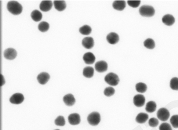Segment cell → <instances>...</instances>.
<instances>
[{"label": "cell", "mask_w": 178, "mask_h": 130, "mask_svg": "<svg viewBox=\"0 0 178 130\" xmlns=\"http://www.w3.org/2000/svg\"><path fill=\"white\" fill-rule=\"evenodd\" d=\"M8 11L14 15H19L21 13L22 7L21 5L16 1H9L7 4Z\"/></svg>", "instance_id": "6da1fadb"}, {"label": "cell", "mask_w": 178, "mask_h": 130, "mask_svg": "<svg viewBox=\"0 0 178 130\" xmlns=\"http://www.w3.org/2000/svg\"><path fill=\"white\" fill-rule=\"evenodd\" d=\"M107 83L112 86H115L118 84L120 81L117 75L112 72H110L104 78Z\"/></svg>", "instance_id": "7a4b0ae2"}, {"label": "cell", "mask_w": 178, "mask_h": 130, "mask_svg": "<svg viewBox=\"0 0 178 130\" xmlns=\"http://www.w3.org/2000/svg\"><path fill=\"white\" fill-rule=\"evenodd\" d=\"M139 12L142 16L150 17L154 16L155 13V10L151 6L143 5L139 9Z\"/></svg>", "instance_id": "3957f363"}, {"label": "cell", "mask_w": 178, "mask_h": 130, "mask_svg": "<svg viewBox=\"0 0 178 130\" xmlns=\"http://www.w3.org/2000/svg\"><path fill=\"white\" fill-rule=\"evenodd\" d=\"M87 121L92 126L97 125L101 121V116L98 112H94L90 114L87 117Z\"/></svg>", "instance_id": "277c9868"}, {"label": "cell", "mask_w": 178, "mask_h": 130, "mask_svg": "<svg viewBox=\"0 0 178 130\" xmlns=\"http://www.w3.org/2000/svg\"><path fill=\"white\" fill-rule=\"evenodd\" d=\"M170 114L169 110L165 108L160 109L157 112L158 119L162 121H165L169 119Z\"/></svg>", "instance_id": "5b68a950"}, {"label": "cell", "mask_w": 178, "mask_h": 130, "mask_svg": "<svg viewBox=\"0 0 178 130\" xmlns=\"http://www.w3.org/2000/svg\"><path fill=\"white\" fill-rule=\"evenodd\" d=\"M24 97L21 93H16L13 95L9 99V101L12 104H19L24 100Z\"/></svg>", "instance_id": "8992f818"}, {"label": "cell", "mask_w": 178, "mask_h": 130, "mask_svg": "<svg viewBox=\"0 0 178 130\" xmlns=\"http://www.w3.org/2000/svg\"><path fill=\"white\" fill-rule=\"evenodd\" d=\"M17 52L15 49L9 48L5 50L4 52V56L5 58L9 60H13L16 56Z\"/></svg>", "instance_id": "52a82bcc"}, {"label": "cell", "mask_w": 178, "mask_h": 130, "mask_svg": "<svg viewBox=\"0 0 178 130\" xmlns=\"http://www.w3.org/2000/svg\"><path fill=\"white\" fill-rule=\"evenodd\" d=\"M145 102V97L142 95L137 94L135 96L133 102L135 106L141 107L144 106Z\"/></svg>", "instance_id": "ba28073f"}, {"label": "cell", "mask_w": 178, "mask_h": 130, "mask_svg": "<svg viewBox=\"0 0 178 130\" xmlns=\"http://www.w3.org/2000/svg\"><path fill=\"white\" fill-rule=\"evenodd\" d=\"M107 62L103 61L97 62L95 66V70L100 73L106 71L107 69Z\"/></svg>", "instance_id": "9c48e42d"}, {"label": "cell", "mask_w": 178, "mask_h": 130, "mask_svg": "<svg viewBox=\"0 0 178 130\" xmlns=\"http://www.w3.org/2000/svg\"><path fill=\"white\" fill-rule=\"evenodd\" d=\"M69 123L72 125H76L81 122V117L78 114H72L70 115L68 117Z\"/></svg>", "instance_id": "30bf717a"}, {"label": "cell", "mask_w": 178, "mask_h": 130, "mask_svg": "<svg viewBox=\"0 0 178 130\" xmlns=\"http://www.w3.org/2000/svg\"><path fill=\"white\" fill-rule=\"evenodd\" d=\"M82 44L85 48L87 49H91L94 46V39L91 37H85L82 40Z\"/></svg>", "instance_id": "8fae6325"}, {"label": "cell", "mask_w": 178, "mask_h": 130, "mask_svg": "<svg viewBox=\"0 0 178 130\" xmlns=\"http://www.w3.org/2000/svg\"><path fill=\"white\" fill-rule=\"evenodd\" d=\"M53 6L51 1H42L39 5V9L43 12H47L51 9Z\"/></svg>", "instance_id": "7c38bea8"}, {"label": "cell", "mask_w": 178, "mask_h": 130, "mask_svg": "<svg viewBox=\"0 0 178 130\" xmlns=\"http://www.w3.org/2000/svg\"><path fill=\"white\" fill-rule=\"evenodd\" d=\"M107 40L110 44H115L119 42V36L118 34L115 32H111L107 35Z\"/></svg>", "instance_id": "4fadbf2b"}, {"label": "cell", "mask_w": 178, "mask_h": 130, "mask_svg": "<svg viewBox=\"0 0 178 130\" xmlns=\"http://www.w3.org/2000/svg\"><path fill=\"white\" fill-rule=\"evenodd\" d=\"M50 78L49 75L46 72H43L39 74L37 77V79L39 84H46Z\"/></svg>", "instance_id": "5bb4252c"}, {"label": "cell", "mask_w": 178, "mask_h": 130, "mask_svg": "<svg viewBox=\"0 0 178 130\" xmlns=\"http://www.w3.org/2000/svg\"><path fill=\"white\" fill-rule=\"evenodd\" d=\"M83 59L85 63L92 64L94 63L96 58L92 52H87L84 55Z\"/></svg>", "instance_id": "9a60e30c"}, {"label": "cell", "mask_w": 178, "mask_h": 130, "mask_svg": "<svg viewBox=\"0 0 178 130\" xmlns=\"http://www.w3.org/2000/svg\"><path fill=\"white\" fill-rule=\"evenodd\" d=\"M63 101L65 104L68 106H72L76 102L74 96L71 94H67L64 96L63 98Z\"/></svg>", "instance_id": "2e32d148"}, {"label": "cell", "mask_w": 178, "mask_h": 130, "mask_svg": "<svg viewBox=\"0 0 178 130\" xmlns=\"http://www.w3.org/2000/svg\"><path fill=\"white\" fill-rule=\"evenodd\" d=\"M162 21L166 25L171 26L175 23V19L172 15L167 14L163 17Z\"/></svg>", "instance_id": "e0dca14e"}, {"label": "cell", "mask_w": 178, "mask_h": 130, "mask_svg": "<svg viewBox=\"0 0 178 130\" xmlns=\"http://www.w3.org/2000/svg\"><path fill=\"white\" fill-rule=\"evenodd\" d=\"M113 7L117 10H123L126 6V2L124 1H116L113 4Z\"/></svg>", "instance_id": "ac0fdd59"}, {"label": "cell", "mask_w": 178, "mask_h": 130, "mask_svg": "<svg viewBox=\"0 0 178 130\" xmlns=\"http://www.w3.org/2000/svg\"><path fill=\"white\" fill-rule=\"evenodd\" d=\"M53 4L57 10L59 11H63L66 7V2L64 1H54Z\"/></svg>", "instance_id": "d6986e66"}, {"label": "cell", "mask_w": 178, "mask_h": 130, "mask_svg": "<svg viewBox=\"0 0 178 130\" xmlns=\"http://www.w3.org/2000/svg\"><path fill=\"white\" fill-rule=\"evenodd\" d=\"M149 118V116L147 114L140 113L137 115L136 121L137 123L139 124H143L146 122Z\"/></svg>", "instance_id": "ffe728a7"}, {"label": "cell", "mask_w": 178, "mask_h": 130, "mask_svg": "<svg viewBox=\"0 0 178 130\" xmlns=\"http://www.w3.org/2000/svg\"><path fill=\"white\" fill-rule=\"evenodd\" d=\"M94 74V69L91 67H85L83 70V75L86 78H91Z\"/></svg>", "instance_id": "44dd1931"}, {"label": "cell", "mask_w": 178, "mask_h": 130, "mask_svg": "<svg viewBox=\"0 0 178 130\" xmlns=\"http://www.w3.org/2000/svg\"><path fill=\"white\" fill-rule=\"evenodd\" d=\"M156 108L157 104L155 102L150 101L147 103L145 107V110L149 113H151L156 110Z\"/></svg>", "instance_id": "7402d4cb"}, {"label": "cell", "mask_w": 178, "mask_h": 130, "mask_svg": "<svg viewBox=\"0 0 178 130\" xmlns=\"http://www.w3.org/2000/svg\"><path fill=\"white\" fill-rule=\"evenodd\" d=\"M31 17L34 21L38 22L41 20L42 15L41 12L38 10H35L32 12L31 13Z\"/></svg>", "instance_id": "603a6c76"}, {"label": "cell", "mask_w": 178, "mask_h": 130, "mask_svg": "<svg viewBox=\"0 0 178 130\" xmlns=\"http://www.w3.org/2000/svg\"><path fill=\"white\" fill-rule=\"evenodd\" d=\"M92 30L91 27L88 25H84L80 27L79 31L82 34L88 35L91 33Z\"/></svg>", "instance_id": "cb8c5ba5"}, {"label": "cell", "mask_w": 178, "mask_h": 130, "mask_svg": "<svg viewBox=\"0 0 178 130\" xmlns=\"http://www.w3.org/2000/svg\"><path fill=\"white\" fill-rule=\"evenodd\" d=\"M136 89L137 91L140 93H144L147 90V86L145 84L139 82L136 85Z\"/></svg>", "instance_id": "d4e9b609"}, {"label": "cell", "mask_w": 178, "mask_h": 130, "mask_svg": "<svg viewBox=\"0 0 178 130\" xmlns=\"http://www.w3.org/2000/svg\"><path fill=\"white\" fill-rule=\"evenodd\" d=\"M144 45L145 47L149 49H154L155 46L154 42L151 38H148L145 40L144 42Z\"/></svg>", "instance_id": "484cf974"}, {"label": "cell", "mask_w": 178, "mask_h": 130, "mask_svg": "<svg viewBox=\"0 0 178 130\" xmlns=\"http://www.w3.org/2000/svg\"><path fill=\"white\" fill-rule=\"evenodd\" d=\"M49 24L45 21L40 22L38 25V29L39 31L42 32L46 31L49 29Z\"/></svg>", "instance_id": "4316f807"}, {"label": "cell", "mask_w": 178, "mask_h": 130, "mask_svg": "<svg viewBox=\"0 0 178 130\" xmlns=\"http://www.w3.org/2000/svg\"><path fill=\"white\" fill-rule=\"evenodd\" d=\"M170 86L173 90L178 91V78L174 77L170 81Z\"/></svg>", "instance_id": "83f0119b"}, {"label": "cell", "mask_w": 178, "mask_h": 130, "mask_svg": "<svg viewBox=\"0 0 178 130\" xmlns=\"http://www.w3.org/2000/svg\"><path fill=\"white\" fill-rule=\"evenodd\" d=\"M170 123L174 128H178V115L172 116L170 120Z\"/></svg>", "instance_id": "f1b7e54d"}, {"label": "cell", "mask_w": 178, "mask_h": 130, "mask_svg": "<svg viewBox=\"0 0 178 130\" xmlns=\"http://www.w3.org/2000/svg\"><path fill=\"white\" fill-rule=\"evenodd\" d=\"M115 92V89L114 88L111 87H109L105 89L104 94L105 96L110 97L113 96Z\"/></svg>", "instance_id": "f546056e"}, {"label": "cell", "mask_w": 178, "mask_h": 130, "mask_svg": "<svg viewBox=\"0 0 178 130\" xmlns=\"http://www.w3.org/2000/svg\"><path fill=\"white\" fill-rule=\"evenodd\" d=\"M55 124L57 126H63L65 124L64 117L62 116H59L55 120Z\"/></svg>", "instance_id": "4dcf8cb0"}, {"label": "cell", "mask_w": 178, "mask_h": 130, "mask_svg": "<svg viewBox=\"0 0 178 130\" xmlns=\"http://www.w3.org/2000/svg\"><path fill=\"white\" fill-rule=\"evenodd\" d=\"M159 123L158 120L155 117H152V118L150 119L149 121V125L152 127H157Z\"/></svg>", "instance_id": "1f68e13d"}, {"label": "cell", "mask_w": 178, "mask_h": 130, "mask_svg": "<svg viewBox=\"0 0 178 130\" xmlns=\"http://www.w3.org/2000/svg\"><path fill=\"white\" fill-rule=\"evenodd\" d=\"M127 3L130 6L133 8H137L138 7L141 1H128Z\"/></svg>", "instance_id": "d6a6232c"}, {"label": "cell", "mask_w": 178, "mask_h": 130, "mask_svg": "<svg viewBox=\"0 0 178 130\" xmlns=\"http://www.w3.org/2000/svg\"><path fill=\"white\" fill-rule=\"evenodd\" d=\"M159 130H172L170 124L167 123H163L160 125L159 127Z\"/></svg>", "instance_id": "836d02e7"}, {"label": "cell", "mask_w": 178, "mask_h": 130, "mask_svg": "<svg viewBox=\"0 0 178 130\" xmlns=\"http://www.w3.org/2000/svg\"><path fill=\"white\" fill-rule=\"evenodd\" d=\"M59 130V129H56V130Z\"/></svg>", "instance_id": "e575fe53"}]
</instances>
